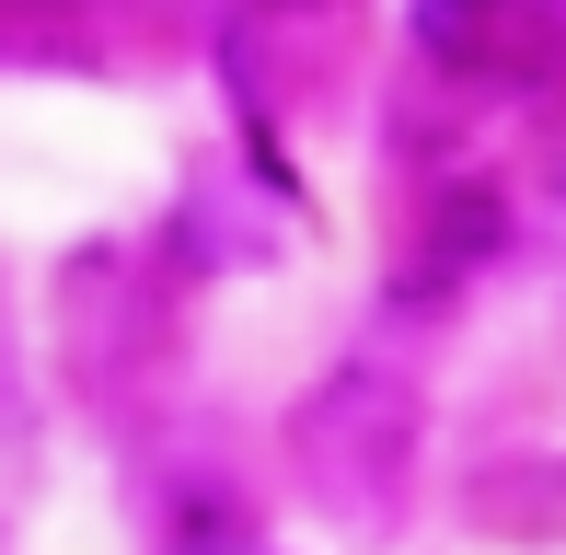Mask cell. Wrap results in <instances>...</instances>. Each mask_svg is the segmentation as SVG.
<instances>
[{
	"mask_svg": "<svg viewBox=\"0 0 566 555\" xmlns=\"http://www.w3.org/2000/svg\"><path fill=\"white\" fill-rule=\"evenodd\" d=\"M277 12H313V0H277Z\"/></svg>",
	"mask_w": 566,
	"mask_h": 555,
	"instance_id": "7",
	"label": "cell"
},
{
	"mask_svg": "<svg viewBox=\"0 0 566 555\" xmlns=\"http://www.w3.org/2000/svg\"><path fill=\"white\" fill-rule=\"evenodd\" d=\"M12 370L23 359H12V301H0V406H12Z\"/></svg>",
	"mask_w": 566,
	"mask_h": 555,
	"instance_id": "6",
	"label": "cell"
},
{
	"mask_svg": "<svg viewBox=\"0 0 566 555\" xmlns=\"http://www.w3.org/2000/svg\"><path fill=\"white\" fill-rule=\"evenodd\" d=\"M497 243H509V186H497V174H440V186L417 197V232H405L394 301H405V313H440V301L497 255Z\"/></svg>",
	"mask_w": 566,
	"mask_h": 555,
	"instance_id": "2",
	"label": "cell"
},
{
	"mask_svg": "<svg viewBox=\"0 0 566 555\" xmlns=\"http://www.w3.org/2000/svg\"><path fill=\"white\" fill-rule=\"evenodd\" d=\"M462 59L521 70V82H566V0H474V23H451Z\"/></svg>",
	"mask_w": 566,
	"mask_h": 555,
	"instance_id": "4",
	"label": "cell"
},
{
	"mask_svg": "<svg viewBox=\"0 0 566 555\" xmlns=\"http://www.w3.org/2000/svg\"><path fill=\"white\" fill-rule=\"evenodd\" d=\"M417 440H428V394L405 383V370H381V359H336L313 394H301V417H290V451L313 463L324 498H347V510H394Z\"/></svg>",
	"mask_w": 566,
	"mask_h": 555,
	"instance_id": "1",
	"label": "cell"
},
{
	"mask_svg": "<svg viewBox=\"0 0 566 555\" xmlns=\"http://www.w3.org/2000/svg\"><path fill=\"white\" fill-rule=\"evenodd\" d=\"M544 174H555V197H566V105L544 116Z\"/></svg>",
	"mask_w": 566,
	"mask_h": 555,
	"instance_id": "5",
	"label": "cell"
},
{
	"mask_svg": "<svg viewBox=\"0 0 566 555\" xmlns=\"http://www.w3.org/2000/svg\"><path fill=\"white\" fill-rule=\"evenodd\" d=\"M462 521L485 544H566V451H497L462 474Z\"/></svg>",
	"mask_w": 566,
	"mask_h": 555,
	"instance_id": "3",
	"label": "cell"
}]
</instances>
